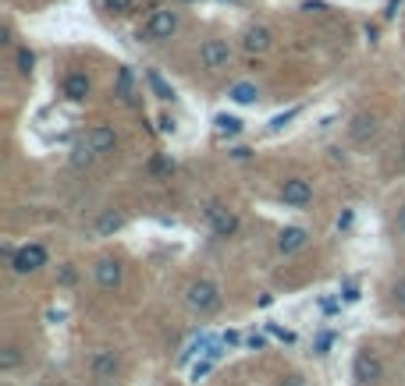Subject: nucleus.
Returning <instances> with one entry per match:
<instances>
[{
	"instance_id": "obj_29",
	"label": "nucleus",
	"mask_w": 405,
	"mask_h": 386,
	"mask_svg": "<svg viewBox=\"0 0 405 386\" xmlns=\"http://www.w3.org/2000/svg\"><path fill=\"white\" fill-rule=\"evenodd\" d=\"M281 386H306V382H302V375H285Z\"/></svg>"
},
{
	"instance_id": "obj_16",
	"label": "nucleus",
	"mask_w": 405,
	"mask_h": 386,
	"mask_svg": "<svg viewBox=\"0 0 405 386\" xmlns=\"http://www.w3.org/2000/svg\"><path fill=\"white\" fill-rule=\"evenodd\" d=\"M214 128H217V135H242V117H235V114H217L214 117Z\"/></svg>"
},
{
	"instance_id": "obj_25",
	"label": "nucleus",
	"mask_w": 405,
	"mask_h": 386,
	"mask_svg": "<svg viewBox=\"0 0 405 386\" xmlns=\"http://www.w3.org/2000/svg\"><path fill=\"white\" fill-rule=\"evenodd\" d=\"M128 86H132V75H128V68H121V75H118V89H121L125 100H128Z\"/></svg>"
},
{
	"instance_id": "obj_6",
	"label": "nucleus",
	"mask_w": 405,
	"mask_h": 386,
	"mask_svg": "<svg viewBox=\"0 0 405 386\" xmlns=\"http://www.w3.org/2000/svg\"><path fill=\"white\" fill-rule=\"evenodd\" d=\"M199 61H202V68H210V71L228 68V64H232V47H228V40H207V43L199 47Z\"/></svg>"
},
{
	"instance_id": "obj_20",
	"label": "nucleus",
	"mask_w": 405,
	"mask_h": 386,
	"mask_svg": "<svg viewBox=\"0 0 405 386\" xmlns=\"http://www.w3.org/2000/svg\"><path fill=\"white\" fill-rule=\"evenodd\" d=\"M18 361H22V354H18V347H15V344H8L4 351H0V372H15V368H18Z\"/></svg>"
},
{
	"instance_id": "obj_12",
	"label": "nucleus",
	"mask_w": 405,
	"mask_h": 386,
	"mask_svg": "<svg viewBox=\"0 0 405 386\" xmlns=\"http://www.w3.org/2000/svg\"><path fill=\"white\" fill-rule=\"evenodd\" d=\"M89 146L103 156V153H114V146H118V131L110 128V124H96V128H89Z\"/></svg>"
},
{
	"instance_id": "obj_3",
	"label": "nucleus",
	"mask_w": 405,
	"mask_h": 386,
	"mask_svg": "<svg viewBox=\"0 0 405 386\" xmlns=\"http://www.w3.org/2000/svg\"><path fill=\"white\" fill-rule=\"evenodd\" d=\"M47 248L40 245V241H29V245H22V248H15V255L8 259L11 262V273H18V276H29V273H40L43 266H47Z\"/></svg>"
},
{
	"instance_id": "obj_13",
	"label": "nucleus",
	"mask_w": 405,
	"mask_h": 386,
	"mask_svg": "<svg viewBox=\"0 0 405 386\" xmlns=\"http://www.w3.org/2000/svg\"><path fill=\"white\" fill-rule=\"evenodd\" d=\"M306 241H309L306 227H285V230L278 234V252H281V255H292V252H299Z\"/></svg>"
},
{
	"instance_id": "obj_8",
	"label": "nucleus",
	"mask_w": 405,
	"mask_h": 386,
	"mask_svg": "<svg viewBox=\"0 0 405 386\" xmlns=\"http://www.w3.org/2000/svg\"><path fill=\"white\" fill-rule=\"evenodd\" d=\"M207 223L214 227L217 238H232V234L239 230V216H235L232 209H224L221 202H210V206H207Z\"/></svg>"
},
{
	"instance_id": "obj_10",
	"label": "nucleus",
	"mask_w": 405,
	"mask_h": 386,
	"mask_svg": "<svg viewBox=\"0 0 405 386\" xmlns=\"http://www.w3.org/2000/svg\"><path fill=\"white\" fill-rule=\"evenodd\" d=\"M93 276H96V283L103 287V291H118L121 287V262L118 259H100L96 266H93Z\"/></svg>"
},
{
	"instance_id": "obj_24",
	"label": "nucleus",
	"mask_w": 405,
	"mask_h": 386,
	"mask_svg": "<svg viewBox=\"0 0 405 386\" xmlns=\"http://www.w3.org/2000/svg\"><path fill=\"white\" fill-rule=\"evenodd\" d=\"M132 4H135V0H103V8H107V11H114V15H125Z\"/></svg>"
},
{
	"instance_id": "obj_9",
	"label": "nucleus",
	"mask_w": 405,
	"mask_h": 386,
	"mask_svg": "<svg viewBox=\"0 0 405 386\" xmlns=\"http://www.w3.org/2000/svg\"><path fill=\"white\" fill-rule=\"evenodd\" d=\"M242 47H246V54H267L274 47V33L267 25H249L242 33Z\"/></svg>"
},
{
	"instance_id": "obj_1",
	"label": "nucleus",
	"mask_w": 405,
	"mask_h": 386,
	"mask_svg": "<svg viewBox=\"0 0 405 386\" xmlns=\"http://www.w3.org/2000/svg\"><path fill=\"white\" fill-rule=\"evenodd\" d=\"M185 305L199 315H210V312L221 308V287L214 280H192L185 287Z\"/></svg>"
},
{
	"instance_id": "obj_2",
	"label": "nucleus",
	"mask_w": 405,
	"mask_h": 386,
	"mask_svg": "<svg viewBox=\"0 0 405 386\" xmlns=\"http://www.w3.org/2000/svg\"><path fill=\"white\" fill-rule=\"evenodd\" d=\"M178 25H181V15H178L174 8H160V11H153V15L146 18V25H142L139 40H146V43L171 40V36L178 33Z\"/></svg>"
},
{
	"instance_id": "obj_7",
	"label": "nucleus",
	"mask_w": 405,
	"mask_h": 386,
	"mask_svg": "<svg viewBox=\"0 0 405 386\" xmlns=\"http://www.w3.org/2000/svg\"><path fill=\"white\" fill-rule=\"evenodd\" d=\"M281 202L285 206H309L313 202V185L306 177H285L281 181Z\"/></svg>"
},
{
	"instance_id": "obj_31",
	"label": "nucleus",
	"mask_w": 405,
	"mask_h": 386,
	"mask_svg": "<svg viewBox=\"0 0 405 386\" xmlns=\"http://www.w3.org/2000/svg\"><path fill=\"white\" fill-rule=\"evenodd\" d=\"M100 386H114V382H100Z\"/></svg>"
},
{
	"instance_id": "obj_27",
	"label": "nucleus",
	"mask_w": 405,
	"mask_h": 386,
	"mask_svg": "<svg viewBox=\"0 0 405 386\" xmlns=\"http://www.w3.org/2000/svg\"><path fill=\"white\" fill-rule=\"evenodd\" d=\"M331 340H334V337H331V333H324V337H320V344H316V354H327Z\"/></svg>"
},
{
	"instance_id": "obj_11",
	"label": "nucleus",
	"mask_w": 405,
	"mask_h": 386,
	"mask_svg": "<svg viewBox=\"0 0 405 386\" xmlns=\"http://www.w3.org/2000/svg\"><path fill=\"white\" fill-rule=\"evenodd\" d=\"M89 89H93V82H89V75H82V71H72V75L64 78V86H61V93H64L72 103H82V100L89 96Z\"/></svg>"
},
{
	"instance_id": "obj_17",
	"label": "nucleus",
	"mask_w": 405,
	"mask_h": 386,
	"mask_svg": "<svg viewBox=\"0 0 405 386\" xmlns=\"http://www.w3.org/2000/svg\"><path fill=\"white\" fill-rule=\"evenodd\" d=\"M96 156H100V153L89 146V139H86V142H79V146L72 149V163H75V167H89Z\"/></svg>"
},
{
	"instance_id": "obj_28",
	"label": "nucleus",
	"mask_w": 405,
	"mask_h": 386,
	"mask_svg": "<svg viewBox=\"0 0 405 386\" xmlns=\"http://www.w3.org/2000/svg\"><path fill=\"white\" fill-rule=\"evenodd\" d=\"M232 156H235V160H249V156H253V149H246V146H239V149H232Z\"/></svg>"
},
{
	"instance_id": "obj_22",
	"label": "nucleus",
	"mask_w": 405,
	"mask_h": 386,
	"mask_svg": "<svg viewBox=\"0 0 405 386\" xmlns=\"http://www.w3.org/2000/svg\"><path fill=\"white\" fill-rule=\"evenodd\" d=\"M391 301H394L398 308H405V276H398V280L391 283Z\"/></svg>"
},
{
	"instance_id": "obj_26",
	"label": "nucleus",
	"mask_w": 405,
	"mask_h": 386,
	"mask_svg": "<svg viewBox=\"0 0 405 386\" xmlns=\"http://www.w3.org/2000/svg\"><path fill=\"white\" fill-rule=\"evenodd\" d=\"M394 230H398V238H405V206H398V213H394Z\"/></svg>"
},
{
	"instance_id": "obj_21",
	"label": "nucleus",
	"mask_w": 405,
	"mask_h": 386,
	"mask_svg": "<svg viewBox=\"0 0 405 386\" xmlns=\"http://www.w3.org/2000/svg\"><path fill=\"white\" fill-rule=\"evenodd\" d=\"M149 86H153V93H156L160 100H174V89H171V86H167L156 71H149Z\"/></svg>"
},
{
	"instance_id": "obj_5",
	"label": "nucleus",
	"mask_w": 405,
	"mask_h": 386,
	"mask_svg": "<svg viewBox=\"0 0 405 386\" xmlns=\"http://www.w3.org/2000/svg\"><path fill=\"white\" fill-rule=\"evenodd\" d=\"M352 375H355V382L370 386V382H380L384 379V365H380V358L373 351H359L355 361H352Z\"/></svg>"
},
{
	"instance_id": "obj_32",
	"label": "nucleus",
	"mask_w": 405,
	"mask_h": 386,
	"mask_svg": "<svg viewBox=\"0 0 405 386\" xmlns=\"http://www.w3.org/2000/svg\"><path fill=\"white\" fill-rule=\"evenodd\" d=\"M4 386H11V382H4Z\"/></svg>"
},
{
	"instance_id": "obj_14",
	"label": "nucleus",
	"mask_w": 405,
	"mask_h": 386,
	"mask_svg": "<svg viewBox=\"0 0 405 386\" xmlns=\"http://www.w3.org/2000/svg\"><path fill=\"white\" fill-rule=\"evenodd\" d=\"M348 135H352L355 142H370V139L377 135V117H373V114H355L352 124H348Z\"/></svg>"
},
{
	"instance_id": "obj_23",
	"label": "nucleus",
	"mask_w": 405,
	"mask_h": 386,
	"mask_svg": "<svg viewBox=\"0 0 405 386\" xmlns=\"http://www.w3.org/2000/svg\"><path fill=\"white\" fill-rule=\"evenodd\" d=\"M292 117H299V107H292V110H288V114H278V117H274V121H270V131H281V128H285V124H288V121H292Z\"/></svg>"
},
{
	"instance_id": "obj_18",
	"label": "nucleus",
	"mask_w": 405,
	"mask_h": 386,
	"mask_svg": "<svg viewBox=\"0 0 405 386\" xmlns=\"http://www.w3.org/2000/svg\"><path fill=\"white\" fill-rule=\"evenodd\" d=\"M121 227H125V216H121V213H114V209H110V213H103V216L96 220V234H114V230H121Z\"/></svg>"
},
{
	"instance_id": "obj_19",
	"label": "nucleus",
	"mask_w": 405,
	"mask_h": 386,
	"mask_svg": "<svg viewBox=\"0 0 405 386\" xmlns=\"http://www.w3.org/2000/svg\"><path fill=\"white\" fill-rule=\"evenodd\" d=\"M15 68H18V75H22V78H29V75H33V68H36V54H33L29 47H22V50L15 54Z\"/></svg>"
},
{
	"instance_id": "obj_30",
	"label": "nucleus",
	"mask_w": 405,
	"mask_h": 386,
	"mask_svg": "<svg viewBox=\"0 0 405 386\" xmlns=\"http://www.w3.org/2000/svg\"><path fill=\"white\" fill-rule=\"evenodd\" d=\"M178 4H195V0H178Z\"/></svg>"
},
{
	"instance_id": "obj_4",
	"label": "nucleus",
	"mask_w": 405,
	"mask_h": 386,
	"mask_svg": "<svg viewBox=\"0 0 405 386\" xmlns=\"http://www.w3.org/2000/svg\"><path fill=\"white\" fill-rule=\"evenodd\" d=\"M89 372H93V379H114V375L121 372V354H118L114 347L93 351V354H89Z\"/></svg>"
},
{
	"instance_id": "obj_15",
	"label": "nucleus",
	"mask_w": 405,
	"mask_h": 386,
	"mask_svg": "<svg viewBox=\"0 0 405 386\" xmlns=\"http://www.w3.org/2000/svg\"><path fill=\"white\" fill-rule=\"evenodd\" d=\"M228 96H232V103H239V107H253V103L260 100V86H253V82H235V86L228 89Z\"/></svg>"
}]
</instances>
